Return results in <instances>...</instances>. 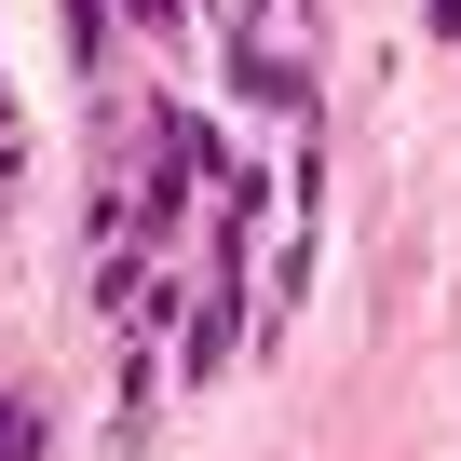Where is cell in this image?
Masks as SVG:
<instances>
[{
    "label": "cell",
    "instance_id": "obj_2",
    "mask_svg": "<svg viewBox=\"0 0 461 461\" xmlns=\"http://www.w3.org/2000/svg\"><path fill=\"white\" fill-rule=\"evenodd\" d=\"M0 461H41V420H28L14 393H0Z\"/></svg>",
    "mask_w": 461,
    "mask_h": 461
},
{
    "label": "cell",
    "instance_id": "obj_1",
    "mask_svg": "<svg viewBox=\"0 0 461 461\" xmlns=\"http://www.w3.org/2000/svg\"><path fill=\"white\" fill-rule=\"evenodd\" d=\"M122 28H149V41H190V28H203V0H122Z\"/></svg>",
    "mask_w": 461,
    "mask_h": 461
}]
</instances>
